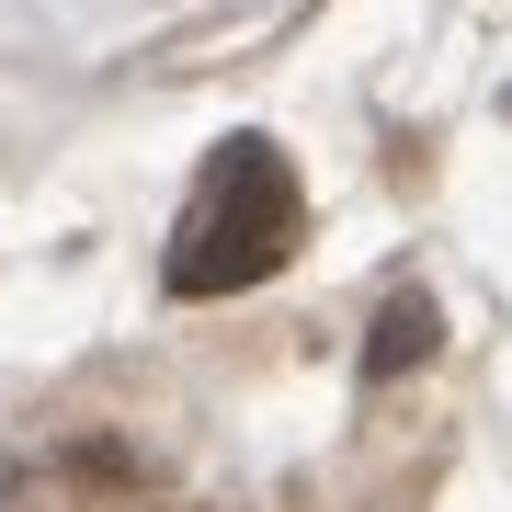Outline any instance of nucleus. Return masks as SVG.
I'll use <instances>...</instances> for the list:
<instances>
[{"label": "nucleus", "instance_id": "f03ea898", "mask_svg": "<svg viewBox=\"0 0 512 512\" xmlns=\"http://www.w3.org/2000/svg\"><path fill=\"white\" fill-rule=\"evenodd\" d=\"M433 342H444V308H433V296H387L376 330H365V376H410V365H433Z\"/></svg>", "mask_w": 512, "mask_h": 512}, {"label": "nucleus", "instance_id": "f257e3e1", "mask_svg": "<svg viewBox=\"0 0 512 512\" xmlns=\"http://www.w3.org/2000/svg\"><path fill=\"white\" fill-rule=\"evenodd\" d=\"M296 251V171L274 137H217L194 217L171 239V296H239Z\"/></svg>", "mask_w": 512, "mask_h": 512}]
</instances>
